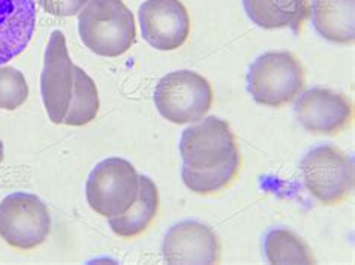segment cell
Returning <instances> with one entry per match:
<instances>
[{"instance_id":"obj_1","label":"cell","mask_w":355,"mask_h":265,"mask_svg":"<svg viewBox=\"0 0 355 265\" xmlns=\"http://www.w3.org/2000/svg\"><path fill=\"white\" fill-rule=\"evenodd\" d=\"M182 178L198 195L216 194L236 180L240 151L228 121L216 116L201 119L183 130L180 138Z\"/></svg>"},{"instance_id":"obj_2","label":"cell","mask_w":355,"mask_h":265,"mask_svg":"<svg viewBox=\"0 0 355 265\" xmlns=\"http://www.w3.org/2000/svg\"><path fill=\"white\" fill-rule=\"evenodd\" d=\"M41 96L55 125L84 126L99 111L96 84L80 66L73 65L60 31H54L45 50L41 72Z\"/></svg>"},{"instance_id":"obj_3","label":"cell","mask_w":355,"mask_h":265,"mask_svg":"<svg viewBox=\"0 0 355 265\" xmlns=\"http://www.w3.org/2000/svg\"><path fill=\"white\" fill-rule=\"evenodd\" d=\"M83 44L102 58H119L137 41L134 14L121 0H90L78 12Z\"/></svg>"},{"instance_id":"obj_4","label":"cell","mask_w":355,"mask_h":265,"mask_svg":"<svg viewBox=\"0 0 355 265\" xmlns=\"http://www.w3.org/2000/svg\"><path fill=\"white\" fill-rule=\"evenodd\" d=\"M248 92L259 105L280 108L294 101L304 86V71L289 51H268L250 65Z\"/></svg>"},{"instance_id":"obj_5","label":"cell","mask_w":355,"mask_h":265,"mask_svg":"<svg viewBox=\"0 0 355 265\" xmlns=\"http://www.w3.org/2000/svg\"><path fill=\"white\" fill-rule=\"evenodd\" d=\"M300 173L307 192L325 205L342 203L354 189V159L330 144L307 151Z\"/></svg>"},{"instance_id":"obj_6","label":"cell","mask_w":355,"mask_h":265,"mask_svg":"<svg viewBox=\"0 0 355 265\" xmlns=\"http://www.w3.org/2000/svg\"><path fill=\"white\" fill-rule=\"evenodd\" d=\"M139 176L135 166L121 157L99 162L87 178L86 198L93 212L104 217L126 213L137 201Z\"/></svg>"},{"instance_id":"obj_7","label":"cell","mask_w":355,"mask_h":265,"mask_svg":"<svg viewBox=\"0 0 355 265\" xmlns=\"http://www.w3.org/2000/svg\"><path fill=\"white\" fill-rule=\"evenodd\" d=\"M210 83L193 71L170 72L159 80L155 105L164 119L186 125L200 121L211 108Z\"/></svg>"},{"instance_id":"obj_8","label":"cell","mask_w":355,"mask_h":265,"mask_svg":"<svg viewBox=\"0 0 355 265\" xmlns=\"http://www.w3.org/2000/svg\"><path fill=\"white\" fill-rule=\"evenodd\" d=\"M51 230V216L41 198L14 192L0 203V237L15 249L42 244Z\"/></svg>"},{"instance_id":"obj_9","label":"cell","mask_w":355,"mask_h":265,"mask_svg":"<svg viewBox=\"0 0 355 265\" xmlns=\"http://www.w3.org/2000/svg\"><path fill=\"white\" fill-rule=\"evenodd\" d=\"M138 18L146 42L159 51L180 49L189 36L191 18L180 0H146Z\"/></svg>"},{"instance_id":"obj_10","label":"cell","mask_w":355,"mask_h":265,"mask_svg":"<svg viewBox=\"0 0 355 265\" xmlns=\"http://www.w3.org/2000/svg\"><path fill=\"white\" fill-rule=\"evenodd\" d=\"M294 114L307 132L334 135L351 125L354 108L345 94L315 87L297 99Z\"/></svg>"},{"instance_id":"obj_11","label":"cell","mask_w":355,"mask_h":265,"mask_svg":"<svg viewBox=\"0 0 355 265\" xmlns=\"http://www.w3.org/2000/svg\"><path fill=\"white\" fill-rule=\"evenodd\" d=\"M162 255L168 264H214L220 258V244L210 226L183 221L165 234Z\"/></svg>"},{"instance_id":"obj_12","label":"cell","mask_w":355,"mask_h":265,"mask_svg":"<svg viewBox=\"0 0 355 265\" xmlns=\"http://www.w3.org/2000/svg\"><path fill=\"white\" fill-rule=\"evenodd\" d=\"M36 27L35 0H0V65L20 55Z\"/></svg>"},{"instance_id":"obj_13","label":"cell","mask_w":355,"mask_h":265,"mask_svg":"<svg viewBox=\"0 0 355 265\" xmlns=\"http://www.w3.org/2000/svg\"><path fill=\"white\" fill-rule=\"evenodd\" d=\"M249 20L261 29L289 27L295 35L311 15L309 0H243Z\"/></svg>"},{"instance_id":"obj_14","label":"cell","mask_w":355,"mask_h":265,"mask_svg":"<svg viewBox=\"0 0 355 265\" xmlns=\"http://www.w3.org/2000/svg\"><path fill=\"white\" fill-rule=\"evenodd\" d=\"M312 24L318 35L334 44L355 40V0H312Z\"/></svg>"},{"instance_id":"obj_15","label":"cell","mask_w":355,"mask_h":265,"mask_svg":"<svg viewBox=\"0 0 355 265\" xmlns=\"http://www.w3.org/2000/svg\"><path fill=\"white\" fill-rule=\"evenodd\" d=\"M159 208V194L153 180L147 176H139V192L137 201L123 214L110 217L108 223L117 235L123 239H132L144 232L152 223Z\"/></svg>"},{"instance_id":"obj_16","label":"cell","mask_w":355,"mask_h":265,"mask_svg":"<svg viewBox=\"0 0 355 265\" xmlns=\"http://www.w3.org/2000/svg\"><path fill=\"white\" fill-rule=\"evenodd\" d=\"M266 259L270 264H315L309 246L293 231L275 228L264 239Z\"/></svg>"},{"instance_id":"obj_17","label":"cell","mask_w":355,"mask_h":265,"mask_svg":"<svg viewBox=\"0 0 355 265\" xmlns=\"http://www.w3.org/2000/svg\"><path fill=\"white\" fill-rule=\"evenodd\" d=\"M29 96V86L23 72L12 66H0V108L12 111Z\"/></svg>"},{"instance_id":"obj_18","label":"cell","mask_w":355,"mask_h":265,"mask_svg":"<svg viewBox=\"0 0 355 265\" xmlns=\"http://www.w3.org/2000/svg\"><path fill=\"white\" fill-rule=\"evenodd\" d=\"M89 2L90 0H38L44 11L54 17L77 15Z\"/></svg>"},{"instance_id":"obj_19","label":"cell","mask_w":355,"mask_h":265,"mask_svg":"<svg viewBox=\"0 0 355 265\" xmlns=\"http://www.w3.org/2000/svg\"><path fill=\"white\" fill-rule=\"evenodd\" d=\"M2 160H3V143L2 139H0V164H2Z\"/></svg>"}]
</instances>
